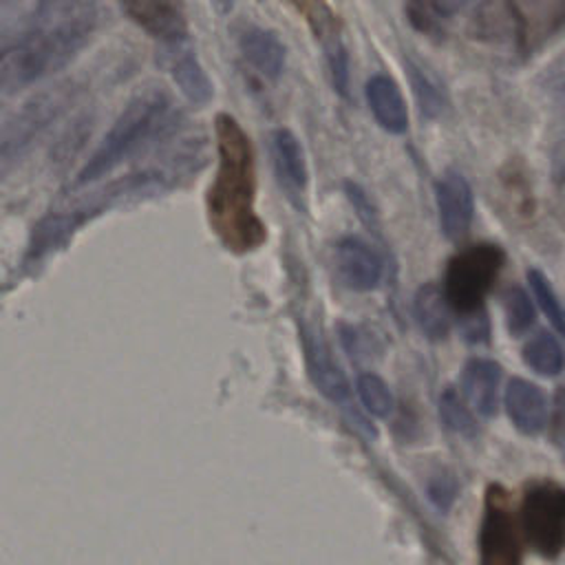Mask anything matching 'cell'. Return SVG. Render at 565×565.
Masks as SVG:
<instances>
[{"mask_svg": "<svg viewBox=\"0 0 565 565\" xmlns=\"http://www.w3.org/2000/svg\"><path fill=\"white\" fill-rule=\"evenodd\" d=\"M97 24L99 7L95 2L53 0L26 7L18 20V29L4 31L2 35V95H13L64 68L88 44Z\"/></svg>", "mask_w": 565, "mask_h": 565, "instance_id": "6da1fadb", "label": "cell"}, {"mask_svg": "<svg viewBox=\"0 0 565 565\" xmlns=\"http://www.w3.org/2000/svg\"><path fill=\"white\" fill-rule=\"evenodd\" d=\"M216 174L207 190V218L214 234L232 252L256 249L267 232L256 214L254 150L243 126L227 113L214 119Z\"/></svg>", "mask_w": 565, "mask_h": 565, "instance_id": "7a4b0ae2", "label": "cell"}, {"mask_svg": "<svg viewBox=\"0 0 565 565\" xmlns=\"http://www.w3.org/2000/svg\"><path fill=\"white\" fill-rule=\"evenodd\" d=\"M172 102L161 86L139 90L104 132L93 154L75 174L71 188L75 190L102 179L152 137L166 135L172 128Z\"/></svg>", "mask_w": 565, "mask_h": 565, "instance_id": "3957f363", "label": "cell"}, {"mask_svg": "<svg viewBox=\"0 0 565 565\" xmlns=\"http://www.w3.org/2000/svg\"><path fill=\"white\" fill-rule=\"evenodd\" d=\"M505 252L494 243H477L457 252L444 274V294L459 316L483 311V300L499 278Z\"/></svg>", "mask_w": 565, "mask_h": 565, "instance_id": "277c9868", "label": "cell"}, {"mask_svg": "<svg viewBox=\"0 0 565 565\" xmlns=\"http://www.w3.org/2000/svg\"><path fill=\"white\" fill-rule=\"evenodd\" d=\"M521 530L545 558L565 550V486L552 479L532 481L521 501Z\"/></svg>", "mask_w": 565, "mask_h": 565, "instance_id": "5b68a950", "label": "cell"}, {"mask_svg": "<svg viewBox=\"0 0 565 565\" xmlns=\"http://www.w3.org/2000/svg\"><path fill=\"white\" fill-rule=\"evenodd\" d=\"M73 97V84H57L55 88L42 90L26 99L20 110H15L2 126V137H0V157H2V168L22 154L33 139L53 124L62 110L71 104Z\"/></svg>", "mask_w": 565, "mask_h": 565, "instance_id": "8992f818", "label": "cell"}, {"mask_svg": "<svg viewBox=\"0 0 565 565\" xmlns=\"http://www.w3.org/2000/svg\"><path fill=\"white\" fill-rule=\"evenodd\" d=\"M479 565H521L519 525L501 486H490L479 530Z\"/></svg>", "mask_w": 565, "mask_h": 565, "instance_id": "52a82bcc", "label": "cell"}, {"mask_svg": "<svg viewBox=\"0 0 565 565\" xmlns=\"http://www.w3.org/2000/svg\"><path fill=\"white\" fill-rule=\"evenodd\" d=\"M435 201L444 236L448 241L463 238L475 216V196L468 179L459 170H444L435 183Z\"/></svg>", "mask_w": 565, "mask_h": 565, "instance_id": "ba28073f", "label": "cell"}, {"mask_svg": "<svg viewBox=\"0 0 565 565\" xmlns=\"http://www.w3.org/2000/svg\"><path fill=\"white\" fill-rule=\"evenodd\" d=\"M157 64L172 77V82L179 86V90L185 95L190 104L205 106L212 99V82L203 71L196 53L188 44V40L161 44L157 49Z\"/></svg>", "mask_w": 565, "mask_h": 565, "instance_id": "9c48e42d", "label": "cell"}, {"mask_svg": "<svg viewBox=\"0 0 565 565\" xmlns=\"http://www.w3.org/2000/svg\"><path fill=\"white\" fill-rule=\"evenodd\" d=\"M302 347H305V360H307V371L316 388L333 404L349 406V382L338 362L331 355L329 344L324 342L322 333L316 331L313 327L302 329Z\"/></svg>", "mask_w": 565, "mask_h": 565, "instance_id": "30bf717a", "label": "cell"}, {"mask_svg": "<svg viewBox=\"0 0 565 565\" xmlns=\"http://www.w3.org/2000/svg\"><path fill=\"white\" fill-rule=\"evenodd\" d=\"M335 269L353 291H371L382 280V258L360 236H344L335 245Z\"/></svg>", "mask_w": 565, "mask_h": 565, "instance_id": "8fae6325", "label": "cell"}, {"mask_svg": "<svg viewBox=\"0 0 565 565\" xmlns=\"http://www.w3.org/2000/svg\"><path fill=\"white\" fill-rule=\"evenodd\" d=\"M503 406L523 435H539L550 422V404L541 386L525 377H512L503 391Z\"/></svg>", "mask_w": 565, "mask_h": 565, "instance_id": "7c38bea8", "label": "cell"}, {"mask_svg": "<svg viewBox=\"0 0 565 565\" xmlns=\"http://www.w3.org/2000/svg\"><path fill=\"white\" fill-rule=\"evenodd\" d=\"M296 9L307 15V22L313 26L316 38H320L324 53H327L329 71L333 77V86L342 97H347L349 55H347V46H344L340 33L335 31V18H333L331 9L327 4H316V2L313 4H296Z\"/></svg>", "mask_w": 565, "mask_h": 565, "instance_id": "4fadbf2b", "label": "cell"}, {"mask_svg": "<svg viewBox=\"0 0 565 565\" xmlns=\"http://www.w3.org/2000/svg\"><path fill=\"white\" fill-rule=\"evenodd\" d=\"M501 366L490 358H468L461 369V391L466 402L483 417H492L499 408Z\"/></svg>", "mask_w": 565, "mask_h": 565, "instance_id": "5bb4252c", "label": "cell"}, {"mask_svg": "<svg viewBox=\"0 0 565 565\" xmlns=\"http://www.w3.org/2000/svg\"><path fill=\"white\" fill-rule=\"evenodd\" d=\"M121 9L143 31L161 40V44L188 40V20L183 7L177 2H128Z\"/></svg>", "mask_w": 565, "mask_h": 565, "instance_id": "9a60e30c", "label": "cell"}, {"mask_svg": "<svg viewBox=\"0 0 565 565\" xmlns=\"http://www.w3.org/2000/svg\"><path fill=\"white\" fill-rule=\"evenodd\" d=\"M236 42L245 62L254 66L263 77L276 79L282 73L287 51L276 31L258 24H245L238 31Z\"/></svg>", "mask_w": 565, "mask_h": 565, "instance_id": "2e32d148", "label": "cell"}, {"mask_svg": "<svg viewBox=\"0 0 565 565\" xmlns=\"http://www.w3.org/2000/svg\"><path fill=\"white\" fill-rule=\"evenodd\" d=\"M364 95L375 121L393 135H402L408 128V110L397 82L386 73H375L366 79Z\"/></svg>", "mask_w": 565, "mask_h": 565, "instance_id": "e0dca14e", "label": "cell"}, {"mask_svg": "<svg viewBox=\"0 0 565 565\" xmlns=\"http://www.w3.org/2000/svg\"><path fill=\"white\" fill-rule=\"evenodd\" d=\"M413 316L419 331L433 340H446L452 327V307L437 282H424L413 298Z\"/></svg>", "mask_w": 565, "mask_h": 565, "instance_id": "ac0fdd59", "label": "cell"}, {"mask_svg": "<svg viewBox=\"0 0 565 565\" xmlns=\"http://www.w3.org/2000/svg\"><path fill=\"white\" fill-rule=\"evenodd\" d=\"M269 143H271V157H274V166L280 181L289 190L302 192L307 188L309 172H307V161H305V152L298 137L287 128H276L269 137Z\"/></svg>", "mask_w": 565, "mask_h": 565, "instance_id": "d6986e66", "label": "cell"}, {"mask_svg": "<svg viewBox=\"0 0 565 565\" xmlns=\"http://www.w3.org/2000/svg\"><path fill=\"white\" fill-rule=\"evenodd\" d=\"M523 362L541 375H558L565 369V351L561 342L545 329L532 333L523 344Z\"/></svg>", "mask_w": 565, "mask_h": 565, "instance_id": "ffe728a7", "label": "cell"}, {"mask_svg": "<svg viewBox=\"0 0 565 565\" xmlns=\"http://www.w3.org/2000/svg\"><path fill=\"white\" fill-rule=\"evenodd\" d=\"M406 71H408L411 88H413V95L417 99L419 113L428 119L439 117L446 110V104H448L441 82L424 64H419L415 60H406Z\"/></svg>", "mask_w": 565, "mask_h": 565, "instance_id": "44dd1931", "label": "cell"}, {"mask_svg": "<svg viewBox=\"0 0 565 565\" xmlns=\"http://www.w3.org/2000/svg\"><path fill=\"white\" fill-rule=\"evenodd\" d=\"M439 417L444 422V426L448 430H452L455 435H461L466 439H472L477 437L479 433V426H477V419L472 415V411L468 408V402L466 397H461L457 393V388L452 386H446L441 393H439Z\"/></svg>", "mask_w": 565, "mask_h": 565, "instance_id": "7402d4cb", "label": "cell"}, {"mask_svg": "<svg viewBox=\"0 0 565 565\" xmlns=\"http://www.w3.org/2000/svg\"><path fill=\"white\" fill-rule=\"evenodd\" d=\"M527 282L536 305L541 307L543 316L550 320L554 331L565 338V305L561 302L558 294L554 291L552 282L541 269H527Z\"/></svg>", "mask_w": 565, "mask_h": 565, "instance_id": "603a6c76", "label": "cell"}, {"mask_svg": "<svg viewBox=\"0 0 565 565\" xmlns=\"http://www.w3.org/2000/svg\"><path fill=\"white\" fill-rule=\"evenodd\" d=\"M503 311H505L508 331L514 338L525 335L532 329L534 320H536L534 302H532L530 294L523 287H519V285H512V287L505 289V294H503Z\"/></svg>", "mask_w": 565, "mask_h": 565, "instance_id": "cb8c5ba5", "label": "cell"}, {"mask_svg": "<svg viewBox=\"0 0 565 565\" xmlns=\"http://www.w3.org/2000/svg\"><path fill=\"white\" fill-rule=\"evenodd\" d=\"M355 391H358V397L366 413H371L375 417H388L393 413V406H395L393 393L380 375L360 373L355 380Z\"/></svg>", "mask_w": 565, "mask_h": 565, "instance_id": "d4e9b609", "label": "cell"}, {"mask_svg": "<svg viewBox=\"0 0 565 565\" xmlns=\"http://www.w3.org/2000/svg\"><path fill=\"white\" fill-rule=\"evenodd\" d=\"M461 7L463 4H457V2H408L404 7V13L408 15V22L417 31L426 35H437V33H444L441 20L459 11Z\"/></svg>", "mask_w": 565, "mask_h": 565, "instance_id": "484cf974", "label": "cell"}, {"mask_svg": "<svg viewBox=\"0 0 565 565\" xmlns=\"http://www.w3.org/2000/svg\"><path fill=\"white\" fill-rule=\"evenodd\" d=\"M455 494H457V481L452 475L439 472L428 481V497L437 508L441 510L450 508V503L455 501Z\"/></svg>", "mask_w": 565, "mask_h": 565, "instance_id": "4316f807", "label": "cell"}, {"mask_svg": "<svg viewBox=\"0 0 565 565\" xmlns=\"http://www.w3.org/2000/svg\"><path fill=\"white\" fill-rule=\"evenodd\" d=\"M461 333L463 340L470 344H486L490 340V320L486 309L470 316H461Z\"/></svg>", "mask_w": 565, "mask_h": 565, "instance_id": "83f0119b", "label": "cell"}, {"mask_svg": "<svg viewBox=\"0 0 565 565\" xmlns=\"http://www.w3.org/2000/svg\"><path fill=\"white\" fill-rule=\"evenodd\" d=\"M550 426H552L554 444H565V386H558L554 393Z\"/></svg>", "mask_w": 565, "mask_h": 565, "instance_id": "f1b7e54d", "label": "cell"}, {"mask_svg": "<svg viewBox=\"0 0 565 565\" xmlns=\"http://www.w3.org/2000/svg\"><path fill=\"white\" fill-rule=\"evenodd\" d=\"M344 192H347L349 201L353 203V207L358 210L360 218H362L366 225H371L373 218H375V212H373V207H371V203H369V199H366V192H364L358 183H351V181L344 183Z\"/></svg>", "mask_w": 565, "mask_h": 565, "instance_id": "f546056e", "label": "cell"}, {"mask_svg": "<svg viewBox=\"0 0 565 565\" xmlns=\"http://www.w3.org/2000/svg\"><path fill=\"white\" fill-rule=\"evenodd\" d=\"M558 86H561V90H565V71H563L561 77H558Z\"/></svg>", "mask_w": 565, "mask_h": 565, "instance_id": "4dcf8cb0", "label": "cell"}]
</instances>
